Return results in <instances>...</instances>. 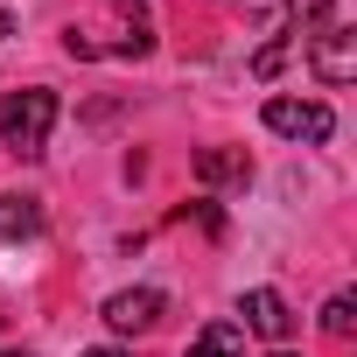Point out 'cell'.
I'll return each instance as SVG.
<instances>
[{"instance_id": "6da1fadb", "label": "cell", "mask_w": 357, "mask_h": 357, "mask_svg": "<svg viewBox=\"0 0 357 357\" xmlns=\"http://www.w3.org/2000/svg\"><path fill=\"white\" fill-rule=\"evenodd\" d=\"M50 126H56V91H43V84L0 91V140H8L22 161H36L50 147Z\"/></svg>"}, {"instance_id": "7a4b0ae2", "label": "cell", "mask_w": 357, "mask_h": 357, "mask_svg": "<svg viewBox=\"0 0 357 357\" xmlns=\"http://www.w3.org/2000/svg\"><path fill=\"white\" fill-rule=\"evenodd\" d=\"M266 133L280 140H301V147H322L336 133V112L322 98H266Z\"/></svg>"}, {"instance_id": "3957f363", "label": "cell", "mask_w": 357, "mask_h": 357, "mask_svg": "<svg viewBox=\"0 0 357 357\" xmlns=\"http://www.w3.org/2000/svg\"><path fill=\"white\" fill-rule=\"evenodd\" d=\"M308 63H315L322 84H350V77H357V29H350V22H329V29L308 43Z\"/></svg>"}, {"instance_id": "277c9868", "label": "cell", "mask_w": 357, "mask_h": 357, "mask_svg": "<svg viewBox=\"0 0 357 357\" xmlns=\"http://www.w3.org/2000/svg\"><path fill=\"white\" fill-rule=\"evenodd\" d=\"M161 308H168V301H161V287H119V294H105V308H98V315H105V329H112V336H140V329H154V322H161Z\"/></svg>"}, {"instance_id": "5b68a950", "label": "cell", "mask_w": 357, "mask_h": 357, "mask_svg": "<svg viewBox=\"0 0 357 357\" xmlns=\"http://www.w3.org/2000/svg\"><path fill=\"white\" fill-rule=\"evenodd\" d=\"M238 315H245V329L266 336V343H287V336H294V308H287L273 287H252V294L238 301Z\"/></svg>"}, {"instance_id": "8992f818", "label": "cell", "mask_w": 357, "mask_h": 357, "mask_svg": "<svg viewBox=\"0 0 357 357\" xmlns=\"http://www.w3.org/2000/svg\"><path fill=\"white\" fill-rule=\"evenodd\" d=\"M29 238H43V204L36 197H0V245H29Z\"/></svg>"}, {"instance_id": "52a82bcc", "label": "cell", "mask_w": 357, "mask_h": 357, "mask_svg": "<svg viewBox=\"0 0 357 357\" xmlns=\"http://www.w3.org/2000/svg\"><path fill=\"white\" fill-rule=\"evenodd\" d=\"M245 175H252V161H245V147H204L197 154V183H245Z\"/></svg>"}, {"instance_id": "ba28073f", "label": "cell", "mask_w": 357, "mask_h": 357, "mask_svg": "<svg viewBox=\"0 0 357 357\" xmlns=\"http://www.w3.org/2000/svg\"><path fill=\"white\" fill-rule=\"evenodd\" d=\"M329 22H336V8H329V0H287V43H301V36L315 43Z\"/></svg>"}, {"instance_id": "9c48e42d", "label": "cell", "mask_w": 357, "mask_h": 357, "mask_svg": "<svg viewBox=\"0 0 357 357\" xmlns=\"http://www.w3.org/2000/svg\"><path fill=\"white\" fill-rule=\"evenodd\" d=\"M190 357H245V329L238 322H211V329H197Z\"/></svg>"}, {"instance_id": "30bf717a", "label": "cell", "mask_w": 357, "mask_h": 357, "mask_svg": "<svg viewBox=\"0 0 357 357\" xmlns=\"http://www.w3.org/2000/svg\"><path fill=\"white\" fill-rule=\"evenodd\" d=\"M119 22H126V36L112 43V56H147V50H154V36H147V15H140V8H126Z\"/></svg>"}, {"instance_id": "8fae6325", "label": "cell", "mask_w": 357, "mask_h": 357, "mask_svg": "<svg viewBox=\"0 0 357 357\" xmlns=\"http://www.w3.org/2000/svg\"><path fill=\"white\" fill-rule=\"evenodd\" d=\"M322 329H329V336H350V329H357V294H329V301H322Z\"/></svg>"}, {"instance_id": "7c38bea8", "label": "cell", "mask_w": 357, "mask_h": 357, "mask_svg": "<svg viewBox=\"0 0 357 357\" xmlns=\"http://www.w3.org/2000/svg\"><path fill=\"white\" fill-rule=\"evenodd\" d=\"M287 50H294V43H287V36H280V43H266V50H259V56H252V77H273V70H280V63H287Z\"/></svg>"}, {"instance_id": "4fadbf2b", "label": "cell", "mask_w": 357, "mask_h": 357, "mask_svg": "<svg viewBox=\"0 0 357 357\" xmlns=\"http://www.w3.org/2000/svg\"><path fill=\"white\" fill-rule=\"evenodd\" d=\"M77 357H126V350H119V343H105V350H77Z\"/></svg>"}, {"instance_id": "5bb4252c", "label": "cell", "mask_w": 357, "mask_h": 357, "mask_svg": "<svg viewBox=\"0 0 357 357\" xmlns=\"http://www.w3.org/2000/svg\"><path fill=\"white\" fill-rule=\"evenodd\" d=\"M0 357H36V350H0Z\"/></svg>"}, {"instance_id": "9a60e30c", "label": "cell", "mask_w": 357, "mask_h": 357, "mask_svg": "<svg viewBox=\"0 0 357 357\" xmlns=\"http://www.w3.org/2000/svg\"><path fill=\"white\" fill-rule=\"evenodd\" d=\"M0 36H8V15H0Z\"/></svg>"}, {"instance_id": "2e32d148", "label": "cell", "mask_w": 357, "mask_h": 357, "mask_svg": "<svg viewBox=\"0 0 357 357\" xmlns=\"http://www.w3.org/2000/svg\"><path fill=\"white\" fill-rule=\"evenodd\" d=\"M273 357H294V350H273Z\"/></svg>"}]
</instances>
